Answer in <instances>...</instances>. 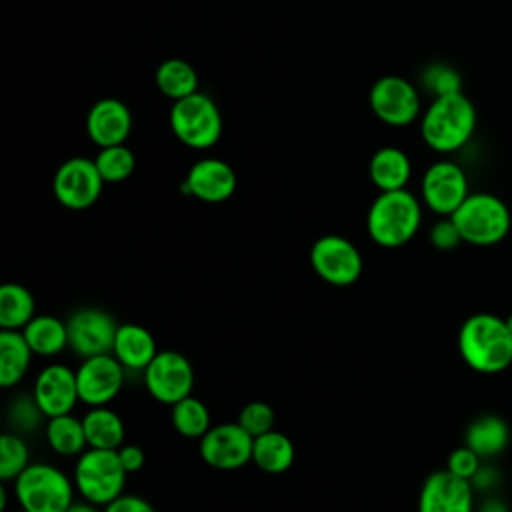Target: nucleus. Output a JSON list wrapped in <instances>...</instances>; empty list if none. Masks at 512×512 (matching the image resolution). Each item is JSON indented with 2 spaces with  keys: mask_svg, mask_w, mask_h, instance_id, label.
I'll list each match as a JSON object with an SVG mask.
<instances>
[{
  "mask_svg": "<svg viewBox=\"0 0 512 512\" xmlns=\"http://www.w3.org/2000/svg\"><path fill=\"white\" fill-rule=\"evenodd\" d=\"M66 512H104V508L82 498V500H74V502L68 506Z\"/></svg>",
  "mask_w": 512,
  "mask_h": 512,
  "instance_id": "40",
  "label": "nucleus"
},
{
  "mask_svg": "<svg viewBox=\"0 0 512 512\" xmlns=\"http://www.w3.org/2000/svg\"><path fill=\"white\" fill-rule=\"evenodd\" d=\"M32 398L46 418L70 414L80 402L76 370L60 362L44 366L34 378Z\"/></svg>",
  "mask_w": 512,
  "mask_h": 512,
  "instance_id": "16",
  "label": "nucleus"
},
{
  "mask_svg": "<svg viewBox=\"0 0 512 512\" xmlns=\"http://www.w3.org/2000/svg\"><path fill=\"white\" fill-rule=\"evenodd\" d=\"M508 438V424L496 414H482L466 428V446H470L480 458L500 454L506 448Z\"/></svg>",
  "mask_w": 512,
  "mask_h": 512,
  "instance_id": "26",
  "label": "nucleus"
},
{
  "mask_svg": "<svg viewBox=\"0 0 512 512\" xmlns=\"http://www.w3.org/2000/svg\"><path fill=\"white\" fill-rule=\"evenodd\" d=\"M294 458H296L294 444L284 432L270 430V432L254 438L252 462L262 472H266V474L288 472L290 466L294 464Z\"/></svg>",
  "mask_w": 512,
  "mask_h": 512,
  "instance_id": "25",
  "label": "nucleus"
},
{
  "mask_svg": "<svg viewBox=\"0 0 512 512\" xmlns=\"http://www.w3.org/2000/svg\"><path fill=\"white\" fill-rule=\"evenodd\" d=\"M170 422L174 430L190 440H200L212 426L210 422V410L208 406L196 398V396H186L174 406H170Z\"/></svg>",
  "mask_w": 512,
  "mask_h": 512,
  "instance_id": "30",
  "label": "nucleus"
},
{
  "mask_svg": "<svg viewBox=\"0 0 512 512\" xmlns=\"http://www.w3.org/2000/svg\"><path fill=\"white\" fill-rule=\"evenodd\" d=\"M68 348L80 358L112 354L118 322L114 316L96 306L74 310L68 320Z\"/></svg>",
  "mask_w": 512,
  "mask_h": 512,
  "instance_id": "11",
  "label": "nucleus"
},
{
  "mask_svg": "<svg viewBox=\"0 0 512 512\" xmlns=\"http://www.w3.org/2000/svg\"><path fill=\"white\" fill-rule=\"evenodd\" d=\"M418 512H474L472 482L452 474L448 468L434 470L422 482Z\"/></svg>",
  "mask_w": 512,
  "mask_h": 512,
  "instance_id": "17",
  "label": "nucleus"
},
{
  "mask_svg": "<svg viewBox=\"0 0 512 512\" xmlns=\"http://www.w3.org/2000/svg\"><path fill=\"white\" fill-rule=\"evenodd\" d=\"M34 316V294L18 282H4L0 286V328L22 330Z\"/></svg>",
  "mask_w": 512,
  "mask_h": 512,
  "instance_id": "27",
  "label": "nucleus"
},
{
  "mask_svg": "<svg viewBox=\"0 0 512 512\" xmlns=\"http://www.w3.org/2000/svg\"><path fill=\"white\" fill-rule=\"evenodd\" d=\"M310 266L330 286H352L364 268L358 246L340 234H324L310 248Z\"/></svg>",
  "mask_w": 512,
  "mask_h": 512,
  "instance_id": "8",
  "label": "nucleus"
},
{
  "mask_svg": "<svg viewBox=\"0 0 512 512\" xmlns=\"http://www.w3.org/2000/svg\"><path fill=\"white\" fill-rule=\"evenodd\" d=\"M158 352L156 340L148 328L134 322L118 324L112 354L126 368V372H144Z\"/></svg>",
  "mask_w": 512,
  "mask_h": 512,
  "instance_id": "20",
  "label": "nucleus"
},
{
  "mask_svg": "<svg viewBox=\"0 0 512 512\" xmlns=\"http://www.w3.org/2000/svg\"><path fill=\"white\" fill-rule=\"evenodd\" d=\"M462 236L472 246H492L510 232L512 216L506 202L488 192H472L450 216Z\"/></svg>",
  "mask_w": 512,
  "mask_h": 512,
  "instance_id": "4",
  "label": "nucleus"
},
{
  "mask_svg": "<svg viewBox=\"0 0 512 512\" xmlns=\"http://www.w3.org/2000/svg\"><path fill=\"white\" fill-rule=\"evenodd\" d=\"M132 130V112L118 98H102L92 104L86 116V132L98 146L124 144Z\"/></svg>",
  "mask_w": 512,
  "mask_h": 512,
  "instance_id": "19",
  "label": "nucleus"
},
{
  "mask_svg": "<svg viewBox=\"0 0 512 512\" xmlns=\"http://www.w3.org/2000/svg\"><path fill=\"white\" fill-rule=\"evenodd\" d=\"M118 458H120V462H122V466L128 474L140 472L144 462H146V454L138 444H122L118 448Z\"/></svg>",
  "mask_w": 512,
  "mask_h": 512,
  "instance_id": "39",
  "label": "nucleus"
},
{
  "mask_svg": "<svg viewBox=\"0 0 512 512\" xmlns=\"http://www.w3.org/2000/svg\"><path fill=\"white\" fill-rule=\"evenodd\" d=\"M44 432H46L48 446L58 456H66V458L80 456L88 448L82 418H76L72 412L48 418Z\"/></svg>",
  "mask_w": 512,
  "mask_h": 512,
  "instance_id": "28",
  "label": "nucleus"
},
{
  "mask_svg": "<svg viewBox=\"0 0 512 512\" xmlns=\"http://www.w3.org/2000/svg\"><path fill=\"white\" fill-rule=\"evenodd\" d=\"M126 368L114 358V354H100L82 358L76 368L80 402L94 406H108L122 390Z\"/></svg>",
  "mask_w": 512,
  "mask_h": 512,
  "instance_id": "14",
  "label": "nucleus"
},
{
  "mask_svg": "<svg viewBox=\"0 0 512 512\" xmlns=\"http://www.w3.org/2000/svg\"><path fill=\"white\" fill-rule=\"evenodd\" d=\"M420 82L424 86L426 92H430L434 98L438 96H446V94H454V92H462V76L460 72L444 62H434L428 64L422 70Z\"/></svg>",
  "mask_w": 512,
  "mask_h": 512,
  "instance_id": "33",
  "label": "nucleus"
},
{
  "mask_svg": "<svg viewBox=\"0 0 512 512\" xmlns=\"http://www.w3.org/2000/svg\"><path fill=\"white\" fill-rule=\"evenodd\" d=\"M88 448L118 450L124 444L126 428L118 412L108 406H94L82 416Z\"/></svg>",
  "mask_w": 512,
  "mask_h": 512,
  "instance_id": "24",
  "label": "nucleus"
},
{
  "mask_svg": "<svg viewBox=\"0 0 512 512\" xmlns=\"http://www.w3.org/2000/svg\"><path fill=\"white\" fill-rule=\"evenodd\" d=\"M104 178L92 158L74 156L64 160L54 172L52 192L58 204L68 210H86L102 194Z\"/></svg>",
  "mask_w": 512,
  "mask_h": 512,
  "instance_id": "9",
  "label": "nucleus"
},
{
  "mask_svg": "<svg viewBox=\"0 0 512 512\" xmlns=\"http://www.w3.org/2000/svg\"><path fill=\"white\" fill-rule=\"evenodd\" d=\"M422 224V204L406 188L380 192L366 214V230L374 244L400 248L408 244Z\"/></svg>",
  "mask_w": 512,
  "mask_h": 512,
  "instance_id": "2",
  "label": "nucleus"
},
{
  "mask_svg": "<svg viewBox=\"0 0 512 512\" xmlns=\"http://www.w3.org/2000/svg\"><path fill=\"white\" fill-rule=\"evenodd\" d=\"M74 490V480L46 462H32L14 480V494L22 512H66L74 502Z\"/></svg>",
  "mask_w": 512,
  "mask_h": 512,
  "instance_id": "5",
  "label": "nucleus"
},
{
  "mask_svg": "<svg viewBox=\"0 0 512 512\" xmlns=\"http://www.w3.org/2000/svg\"><path fill=\"white\" fill-rule=\"evenodd\" d=\"M32 356L22 330H0V386L12 388L22 382Z\"/></svg>",
  "mask_w": 512,
  "mask_h": 512,
  "instance_id": "22",
  "label": "nucleus"
},
{
  "mask_svg": "<svg viewBox=\"0 0 512 512\" xmlns=\"http://www.w3.org/2000/svg\"><path fill=\"white\" fill-rule=\"evenodd\" d=\"M412 174L410 158L396 146L378 148L368 162V176L380 192L406 188Z\"/></svg>",
  "mask_w": 512,
  "mask_h": 512,
  "instance_id": "21",
  "label": "nucleus"
},
{
  "mask_svg": "<svg viewBox=\"0 0 512 512\" xmlns=\"http://www.w3.org/2000/svg\"><path fill=\"white\" fill-rule=\"evenodd\" d=\"M254 438L238 424H214L198 440L200 458L216 470H238L252 462Z\"/></svg>",
  "mask_w": 512,
  "mask_h": 512,
  "instance_id": "12",
  "label": "nucleus"
},
{
  "mask_svg": "<svg viewBox=\"0 0 512 512\" xmlns=\"http://www.w3.org/2000/svg\"><path fill=\"white\" fill-rule=\"evenodd\" d=\"M376 118L390 126H406L420 114V94L416 86L396 74L380 76L368 94Z\"/></svg>",
  "mask_w": 512,
  "mask_h": 512,
  "instance_id": "13",
  "label": "nucleus"
},
{
  "mask_svg": "<svg viewBox=\"0 0 512 512\" xmlns=\"http://www.w3.org/2000/svg\"><path fill=\"white\" fill-rule=\"evenodd\" d=\"M94 162H96L98 172L102 174L104 182H108V184L124 182L126 178L132 176V172L136 168L134 152L126 144L100 148Z\"/></svg>",
  "mask_w": 512,
  "mask_h": 512,
  "instance_id": "31",
  "label": "nucleus"
},
{
  "mask_svg": "<svg viewBox=\"0 0 512 512\" xmlns=\"http://www.w3.org/2000/svg\"><path fill=\"white\" fill-rule=\"evenodd\" d=\"M420 192L424 204L438 216H452L470 194L464 170L450 160H438L426 168Z\"/></svg>",
  "mask_w": 512,
  "mask_h": 512,
  "instance_id": "15",
  "label": "nucleus"
},
{
  "mask_svg": "<svg viewBox=\"0 0 512 512\" xmlns=\"http://www.w3.org/2000/svg\"><path fill=\"white\" fill-rule=\"evenodd\" d=\"M506 324H508V328H510V332H512V314L506 316Z\"/></svg>",
  "mask_w": 512,
  "mask_h": 512,
  "instance_id": "41",
  "label": "nucleus"
},
{
  "mask_svg": "<svg viewBox=\"0 0 512 512\" xmlns=\"http://www.w3.org/2000/svg\"><path fill=\"white\" fill-rule=\"evenodd\" d=\"M458 352L480 374H498L512 364V332L506 318L492 312L468 316L458 330Z\"/></svg>",
  "mask_w": 512,
  "mask_h": 512,
  "instance_id": "1",
  "label": "nucleus"
},
{
  "mask_svg": "<svg viewBox=\"0 0 512 512\" xmlns=\"http://www.w3.org/2000/svg\"><path fill=\"white\" fill-rule=\"evenodd\" d=\"M142 374L148 394L160 404L174 406L194 390L192 362L176 350H160Z\"/></svg>",
  "mask_w": 512,
  "mask_h": 512,
  "instance_id": "10",
  "label": "nucleus"
},
{
  "mask_svg": "<svg viewBox=\"0 0 512 512\" xmlns=\"http://www.w3.org/2000/svg\"><path fill=\"white\" fill-rule=\"evenodd\" d=\"M476 130V108L464 92L438 96L422 114V140L436 152L462 148Z\"/></svg>",
  "mask_w": 512,
  "mask_h": 512,
  "instance_id": "3",
  "label": "nucleus"
},
{
  "mask_svg": "<svg viewBox=\"0 0 512 512\" xmlns=\"http://www.w3.org/2000/svg\"><path fill=\"white\" fill-rule=\"evenodd\" d=\"M236 190V172L220 158H202L194 162L184 180V192L208 202L220 204Z\"/></svg>",
  "mask_w": 512,
  "mask_h": 512,
  "instance_id": "18",
  "label": "nucleus"
},
{
  "mask_svg": "<svg viewBox=\"0 0 512 512\" xmlns=\"http://www.w3.org/2000/svg\"><path fill=\"white\" fill-rule=\"evenodd\" d=\"M22 334L36 356H56L68 348L66 322L52 314H36L24 328Z\"/></svg>",
  "mask_w": 512,
  "mask_h": 512,
  "instance_id": "23",
  "label": "nucleus"
},
{
  "mask_svg": "<svg viewBox=\"0 0 512 512\" xmlns=\"http://www.w3.org/2000/svg\"><path fill=\"white\" fill-rule=\"evenodd\" d=\"M128 472L124 470L118 450L86 448L74 464V486L78 494L98 506H106L124 494Z\"/></svg>",
  "mask_w": 512,
  "mask_h": 512,
  "instance_id": "6",
  "label": "nucleus"
},
{
  "mask_svg": "<svg viewBox=\"0 0 512 512\" xmlns=\"http://www.w3.org/2000/svg\"><path fill=\"white\" fill-rule=\"evenodd\" d=\"M446 468L464 478V480H474V476L480 472V456L470 448V446H460L456 450L450 452L448 456V462H446Z\"/></svg>",
  "mask_w": 512,
  "mask_h": 512,
  "instance_id": "36",
  "label": "nucleus"
},
{
  "mask_svg": "<svg viewBox=\"0 0 512 512\" xmlns=\"http://www.w3.org/2000/svg\"><path fill=\"white\" fill-rule=\"evenodd\" d=\"M252 438L266 434L270 430H274V422H276V414L272 410V406L268 402L262 400H252L248 404H244L238 412V420H236Z\"/></svg>",
  "mask_w": 512,
  "mask_h": 512,
  "instance_id": "34",
  "label": "nucleus"
},
{
  "mask_svg": "<svg viewBox=\"0 0 512 512\" xmlns=\"http://www.w3.org/2000/svg\"><path fill=\"white\" fill-rule=\"evenodd\" d=\"M462 242V236L454 224V220L450 216H442L440 220H436L430 228V244L436 250L448 252L454 250L458 244Z\"/></svg>",
  "mask_w": 512,
  "mask_h": 512,
  "instance_id": "37",
  "label": "nucleus"
},
{
  "mask_svg": "<svg viewBox=\"0 0 512 512\" xmlns=\"http://www.w3.org/2000/svg\"><path fill=\"white\" fill-rule=\"evenodd\" d=\"M42 418H46V416L42 414V410L38 408V404L34 402L32 396H20L8 408V420L16 434L36 430L38 424L42 422Z\"/></svg>",
  "mask_w": 512,
  "mask_h": 512,
  "instance_id": "35",
  "label": "nucleus"
},
{
  "mask_svg": "<svg viewBox=\"0 0 512 512\" xmlns=\"http://www.w3.org/2000/svg\"><path fill=\"white\" fill-rule=\"evenodd\" d=\"M170 128L188 148L206 150L220 140L222 114L208 94L194 92L172 104Z\"/></svg>",
  "mask_w": 512,
  "mask_h": 512,
  "instance_id": "7",
  "label": "nucleus"
},
{
  "mask_svg": "<svg viewBox=\"0 0 512 512\" xmlns=\"http://www.w3.org/2000/svg\"><path fill=\"white\" fill-rule=\"evenodd\" d=\"M30 466V450L26 440L16 432L0 436V480H16Z\"/></svg>",
  "mask_w": 512,
  "mask_h": 512,
  "instance_id": "32",
  "label": "nucleus"
},
{
  "mask_svg": "<svg viewBox=\"0 0 512 512\" xmlns=\"http://www.w3.org/2000/svg\"><path fill=\"white\" fill-rule=\"evenodd\" d=\"M104 512H156V508L142 496L122 494L104 506Z\"/></svg>",
  "mask_w": 512,
  "mask_h": 512,
  "instance_id": "38",
  "label": "nucleus"
},
{
  "mask_svg": "<svg viewBox=\"0 0 512 512\" xmlns=\"http://www.w3.org/2000/svg\"><path fill=\"white\" fill-rule=\"evenodd\" d=\"M156 86L172 102L198 92V74L194 66L182 58H168L156 68Z\"/></svg>",
  "mask_w": 512,
  "mask_h": 512,
  "instance_id": "29",
  "label": "nucleus"
}]
</instances>
